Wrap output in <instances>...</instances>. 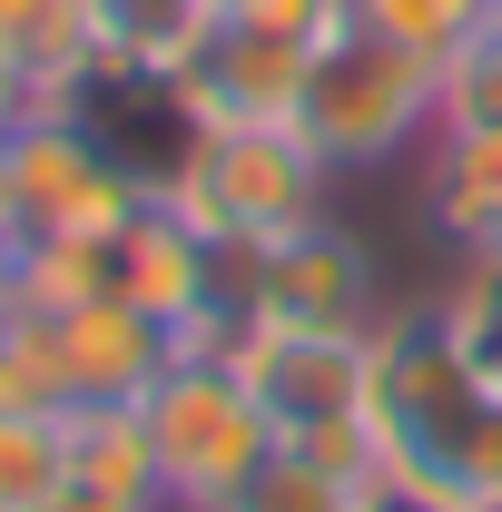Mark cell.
I'll list each match as a JSON object with an SVG mask.
<instances>
[{"instance_id": "cell-5", "label": "cell", "mask_w": 502, "mask_h": 512, "mask_svg": "<svg viewBox=\"0 0 502 512\" xmlns=\"http://www.w3.org/2000/svg\"><path fill=\"white\" fill-rule=\"evenodd\" d=\"M404 296H384V266L355 227L315 217L276 247H247V325L276 335H375Z\"/></svg>"}, {"instance_id": "cell-2", "label": "cell", "mask_w": 502, "mask_h": 512, "mask_svg": "<svg viewBox=\"0 0 502 512\" xmlns=\"http://www.w3.org/2000/svg\"><path fill=\"white\" fill-rule=\"evenodd\" d=\"M325 168L355 178V168H394V158H424L443 128V60L384 40L375 20H345L306 69V109H296Z\"/></svg>"}, {"instance_id": "cell-25", "label": "cell", "mask_w": 502, "mask_h": 512, "mask_svg": "<svg viewBox=\"0 0 502 512\" xmlns=\"http://www.w3.org/2000/svg\"><path fill=\"white\" fill-rule=\"evenodd\" d=\"M30 227H20V188H10V158H0V247H20Z\"/></svg>"}, {"instance_id": "cell-13", "label": "cell", "mask_w": 502, "mask_h": 512, "mask_svg": "<svg viewBox=\"0 0 502 512\" xmlns=\"http://www.w3.org/2000/svg\"><path fill=\"white\" fill-rule=\"evenodd\" d=\"M0 40L30 60L40 99L60 109L69 89L99 69V0H0Z\"/></svg>"}, {"instance_id": "cell-20", "label": "cell", "mask_w": 502, "mask_h": 512, "mask_svg": "<svg viewBox=\"0 0 502 512\" xmlns=\"http://www.w3.org/2000/svg\"><path fill=\"white\" fill-rule=\"evenodd\" d=\"M443 306H453V325H463L473 365L502 384V256H463L453 286H443Z\"/></svg>"}, {"instance_id": "cell-8", "label": "cell", "mask_w": 502, "mask_h": 512, "mask_svg": "<svg viewBox=\"0 0 502 512\" xmlns=\"http://www.w3.org/2000/svg\"><path fill=\"white\" fill-rule=\"evenodd\" d=\"M306 69H315V50L276 40V30H247V20L227 10V20L207 30V50L188 60L178 99H188L197 128H296V109H306Z\"/></svg>"}, {"instance_id": "cell-18", "label": "cell", "mask_w": 502, "mask_h": 512, "mask_svg": "<svg viewBox=\"0 0 502 512\" xmlns=\"http://www.w3.org/2000/svg\"><path fill=\"white\" fill-rule=\"evenodd\" d=\"M493 10L502 0H355V20H375L384 40H404V50H424V60H453Z\"/></svg>"}, {"instance_id": "cell-17", "label": "cell", "mask_w": 502, "mask_h": 512, "mask_svg": "<svg viewBox=\"0 0 502 512\" xmlns=\"http://www.w3.org/2000/svg\"><path fill=\"white\" fill-rule=\"evenodd\" d=\"M69 483V414H0V512H40Z\"/></svg>"}, {"instance_id": "cell-7", "label": "cell", "mask_w": 502, "mask_h": 512, "mask_svg": "<svg viewBox=\"0 0 502 512\" xmlns=\"http://www.w3.org/2000/svg\"><path fill=\"white\" fill-rule=\"evenodd\" d=\"M237 375L266 404L276 434H315V424H355L375 404V335H276V325H247L237 345Z\"/></svg>"}, {"instance_id": "cell-11", "label": "cell", "mask_w": 502, "mask_h": 512, "mask_svg": "<svg viewBox=\"0 0 502 512\" xmlns=\"http://www.w3.org/2000/svg\"><path fill=\"white\" fill-rule=\"evenodd\" d=\"M69 483L168 512V473H158V444H148V414L138 404H69Z\"/></svg>"}, {"instance_id": "cell-10", "label": "cell", "mask_w": 502, "mask_h": 512, "mask_svg": "<svg viewBox=\"0 0 502 512\" xmlns=\"http://www.w3.org/2000/svg\"><path fill=\"white\" fill-rule=\"evenodd\" d=\"M414 197H424V227H434V247L453 266L502 256V128H434V148L414 168Z\"/></svg>"}, {"instance_id": "cell-14", "label": "cell", "mask_w": 502, "mask_h": 512, "mask_svg": "<svg viewBox=\"0 0 502 512\" xmlns=\"http://www.w3.org/2000/svg\"><path fill=\"white\" fill-rule=\"evenodd\" d=\"M365 503H375V493H355L345 473H325L306 444H286V434H276V453H266V463H256L217 512H365Z\"/></svg>"}, {"instance_id": "cell-4", "label": "cell", "mask_w": 502, "mask_h": 512, "mask_svg": "<svg viewBox=\"0 0 502 512\" xmlns=\"http://www.w3.org/2000/svg\"><path fill=\"white\" fill-rule=\"evenodd\" d=\"M138 414H148V444H158V473H168V512H217L276 453V424L247 394L227 345H188L168 375L148 384Z\"/></svg>"}, {"instance_id": "cell-9", "label": "cell", "mask_w": 502, "mask_h": 512, "mask_svg": "<svg viewBox=\"0 0 502 512\" xmlns=\"http://www.w3.org/2000/svg\"><path fill=\"white\" fill-rule=\"evenodd\" d=\"M50 335H60V365H69L79 404H148V384L188 355L168 325L148 306H128V296H89V306L50 316Z\"/></svg>"}, {"instance_id": "cell-22", "label": "cell", "mask_w": 502, "mask_h": 512, "mask_svg": "<svg viewBox=\"0 0 502 512\" xmlns=\"http://www.w3.org/2000/svg\"><path fill=\"white\" fill-rule=\"evenodd\" d=\"M365 512H493V503H463V493H434V483H414V473H384Z\"/></svg>"}, {"instance_id": "cell-21", "label": "cell", "mask_w": 502, "mask_h": 512, "mask_svg": "<svg viewBox=\"0 0 502 512\" xmlns=\"http://www.w3.org/2000/svg\"><path fill=\"white\" fill-rule=\"evenodd\" d=\"M247 30H276V40H296V50H325L345 20H355V0H227Z\"/></svg>"}, {"instance_id": "cell-24", "label": "cell", "mask_w": 502, "mask_h": 512, "mask_svg": "<svg viewBox=\"0 0 502 512\" xmlns=\"http://www.w3.org/2000/svg\"><path fill=\"white\" fill-rule=\"evenodd\" d=\"M40 512H148V503H119V493H89V483H60Z\"/></svg>"}, {"instance_id": "cell-15", "label": "cell", "mask_w": 502, "mask_h": 512, "mask_svg": "<svg viewBox=\"0 0 502 512\" xmlns=\"http://www.w3.org/2000/svg\"><path fill=\"white\" fill-rule=\"evenodd\" d=\"M69 404H79V394H69L50 316H10L0 325V414H50V424H60Z\"/></svg>"}, {"instance_id": "cell-23", "label": "cell", "mask_w": 502, "mask_h": 512, "mask_svg": "<svg viewBox=\"0 0 502 512\" xmlns=\"http://www.w3.org/2000/svg\"><path fill=\"white\" fill-rule=\"evenodd\" d=\"M30 109H50V99H40V79H30V60H20V50L0 40V138H10V128L30 119Z\"/></svg>"}, {"instance_id": "cell-16", "label": "cell", "mask_w": 502, "mask_h": 512, "mask_svg": "<svg viewBox=\"0 0 502 512\" xmlns=\"http://www.w3.org/2000/svg\"><path fill=\"white\" fill-rule=\"evenodd\" d=\"M89 296H109V247H89V237H30L20 247V316H69Z\"/></svg>"}, {"instance_id": "cell-27", "label": "cell", "mask_w": 502, "mask_h": 512, "mask_svg": "<svg viewBox=\"0 0 502 512\" xmlns=\"http://www.w3.org/2000/svg\"><path fill=\"white\" fill-rule=\"evenodd\" d=\"M217 10H227V0H217Z\"/></svg>"}, {"instance_id": "cell-12", "label": "cell", "mask_w": 502, "mask_h": 512, "mask_svg": "<svg viewBox=\"0 0 502 512\" xmlns=\"http://www.w3.org/2000/svg\"><path fill=\"white\" fill-rule=\"evenodd\" d=\"M217 20H227L217 0H99V60L138 79H188Z\"/></svg>"}, {"instance_id": "cell-6", "label": "cell", "mask_w": 502, "mask_h": 512, "mask_svg": "<svg viewBox=\"0 0 502 512\" xmlns=\"http://www.w3.org/2000/svg\"><path fill=\"white\" fill-rule=\"evenodd\" d=\"M0 158H10V188H20V227L30 237H89V247H109L128 217L148 207V188L89 138L79 109H30V119L0 138Z\"/></svg>"}, {"instance_id": "cell-19", "label": "cell", "mask_w": 502, "mask_h": 512, "mask_svg": "<svg viewBox=\"0 0 502 512\" xmlns=\"http://www.w3.org/2000/svg\"><path fill=\"white\" fill-rule=\"evenodd\" d=\"M443 128H502V10L443 60Z\"/></svg>"}, {"instance_id": "cell-1", "label": "cell", "mask_w": 502, "mask_h": 512, "mask_svg": "<svg viewBox=\"0 0 502 512\" xmlns=\"http://www.w3.org/2000/svg\"><path fill=\"white\" fill-rule=\"evenodd\" d=\"M375 434L394 444V473L502 512V384L473 365L443 296H404L375 325Z\"/></svg>"}, {"instance_id": "cell-26", "label": "cell", "mask_w": 502, "mask_h": 512, "mask_svg": "<svg viewBox=\"0 0 502 512\" xmlns=\"http://www.w3.org/2000/svg\"><path fill=\"white\" fill-rule=\"evenodd\" d=\"M20 316V247H0V325Z\"/></svg>"}, {"instance_id": "cell-3", "label": "cell", "mask_w": 502, "mask_h": 512, "mask_svg": "<svg viewBox=\"0 0 502 512\" xmlns=\"http://www.w3.org/2000/svg\"><path fill=\"white\" fill-rule=\"evenodd\" d=\"M325 188H335V168L306 128H197L188 168L158 197L217 247H276L325 217Z\"/></svg>"}]
</instances>
